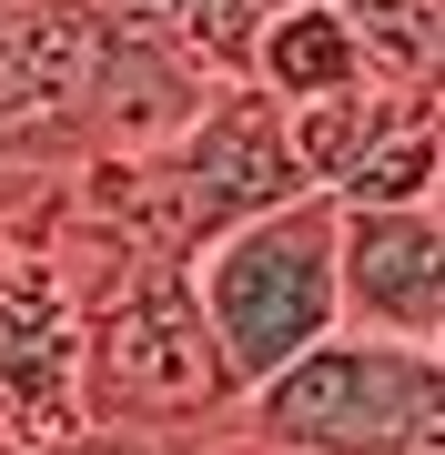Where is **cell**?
<instances>
[{
	"label": "cell",
	"mask_w": 445,
	"mask_h": 455,
	"mask_svg": "<svg viewBox=\"0 0 445 455\" xmlns=\"http://www.w3.org/2000/svg\"><path fill=\"white\" fill-rule=\"evenodd\" d=\"M283 11V0H163V41L182 51V61L203 71V82H243V51H253V31Z\"/></svg>",
	"instance_id": "obj_9"
},
{
	"label": "cell",
	"mask_w": 445,
	"mask_h": 455,
	"mask_svg": "<svg viewBox=\"0 0 445 455\" xmlns=\"http://www.w3.org/2000/svg\"><path fill=\"white\" fill-rule=\"evenodd\" d=\"M223 435V425H213ZM213 435H142V425H82V435H51V445H20V455H203Z\"/></svg>",
	"instance_id": "obj_10"
},
{
	"label": "cell",
	"mask_w": 445,
	"mask_h": 455,
	"mask_svg": "<svg viewBox=\"0 0 445 455\" xmlns=\"http://www.w3.org/2000/svg\"><path fill=\"white\" fill-rule=\"evenodd\" d=\"M203 455H283V445H253V435H233V425H223V435L203 445Z\"/></svg>",
	"instance_id": "obj_11"
},
{
	"label": "cell",
	"mask_w": 445,
	"mask_h": 455,
	"mask_svg": "<svg viewBox=\"0 0 445 455\" xmlns=\"http://www.w3.org/2000/svg\"><path fill=\"white\" fill-rule=\"evenodd\" d=\"M334 334L445 344V212H345L334 203Z\"/></svg>",
	"instance_id": "obj_4"
},
{
	"label": "cell",
	"mask_w": 445,
	"mask_h": 455,
	"mask_svg": "<svg viewBox=\"0 0 445 455\" xmlns=\"http://www.w3.org/2000/svg\"><path fill=\"white\" fill-rule=\"evenodd\" d=\"M182 283H193V314L223 355L233 405H243L304 344L334 334V193H294L274 212H243L233 233H213L182 263Z\"/></svg>",
	"instance_id": "obj_1"
},
{
	"label": "cell",
	"mask_w": 445,
	"mask_h": 455,
	"mask_svg": "<svg viewBox=\"0 0 445 455\" xmlns=\"http://www.w3.org/2000/svg\"><path fill=\"white\" fill-rule=\"evenodd\" d=\"M122 11H163V0H122Z\"/></svg>",
	"instance_id": "obj_13"
},
{
	"label": "cell",
	"mask_w": 445,
	"mask_h": 455,
	"mask_svg": "<svg viewBox=\"0 0 445 455\" xmlns=\"http://www.w3.org/2000/svg\"><path fill=\"white\" fill-rule=\"evenodd\" d=\"M82 364H91V314L51 283L31 243H11V263H0V425L20 445L82 435L91 425Z\"/></svg>",
	"instance_id": "obj_5"
},
{
	"label": "cell",
	"mask_w": 445,
	"mask_h": 455,
	"mask_svg": "<svg viewBox=\"0 0 445 455\" xmlns=\"http://www.w3.org/2000/svg\"><path fill=\"white\" fill-rule=\"evenodd\" d=\"M435 182H445V112H435V92H385L364 152L345 163V182H334V203L345 212H395V203H435Z\"/></svg>",
	"instance_id": "obj_6"
},
{
	"label": "cell",
	"mask_w": 445,
	"mask_h": 455,
	"mask_svg": "<svg viewBox=\"0 0 445 455\" xmlns=\"http://www.w3.org/2000/svg\"><path fill=\"white\" fill-rule=\"evenodd\" d=\"M345 20L354 61L375 92H435V61H445V0H324Z\"/></svg>",
	"instance_id": "obj_8"
},
{
	"label": "cell",
	"mask_w": 445,
	"mask_h": 455,
	"mask_svg": "<svg viewBox=\"0 0 445 455\" xmlns=\"http://www.w3.org/2000/svg\"><path fill=\"white\" fill-rule=\"evenodd\" d=\"M354 82H364V61H354L345 20L324 0H283L264 31H253V51H243V92H264L274 112H304V101L354 92Z\"/></svg>",
	"instance_id": "obj_7"
},
{
	"label": "cell",
	"mask_w": 445,
	"mask_h": 455,
	"mask_svg": "<svg viewBox=\"0 0 445 455\" xmlns=\"http://www.w3.org/2000/svg\"><path fill=\"white\" fill-rule=\"evenodd\" d=\"M91 425H142V435H213L233 415L223 355L193 314L182 263H142L112 304L91 314V364H82Z\"/></svg>",
	"instance_id": "obj_3"
},
{
	"label": "cell",
	"mask_w": 445,
	"mask_h": 455,
	"mask_svg": "<svg viewBox=\"0 0 445 455\" xmlns=\"http://www.w3.org/2000/svg\"><path fill=\"white\" fill-rule=\"evenodd\" d=\"M0 455H20V435H11V425H0Z\"/></svg>",
	"instance_id": "obj_12"
},
{
	"label": "cell",
	"mask_w": 445,
	"mask_h": 455,
	"mask_svg": "<svg viewBox=\"0 0 445 455\" xmlns=\"http://www.w3.org/2000/svg\"><path fill=\"white\" fill-rule=\"evenodd\" d=\"M445 355L435 344L324 334L274 385L233 405V435L283 455H445Z\"/></svg>",
	"instance_id": "obj_2"
}]
</instances>
